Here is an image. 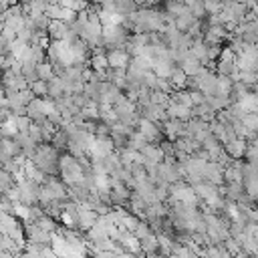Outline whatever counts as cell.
<instances>
[{"mask_svg":"<svg viewBox=\"0 0 258 258\" xmlns=\"http://www.w3.org/2000/svg\"><path fill=\"white\" fill-rule=\"evenodd\" d=\"M58 159H60V151H58L50 141L38 143V147H36V151H34V155H32L34 165H36L44 175H56V173L60 171Z\"/></svg>","mask_w":258,"mask_h":258,"instance_id":"cell-1","label":"cell"},{"mask_svg":"<svg viewBox=\"0 0 258 258\" xmlns=\"http://www.w3.org/2000/svg\"><path fill=\"white\" fill-rule=\"evenodd\" d=\"M113 109H115L117 119H119L121 123H125V125H129V127H137V125H139L141 115H139V111H137V103L131 101L125 93L115 101Z\"/></svg>","mask_w":258,"mask_h":258,"instance_id":"cell-2","label":"cell"},{"mask_svg":"<svg viewBox=\"0 0 258 258\" xmlns=\"http://www.w3.org/2000/svg\"><path fill=\"white\" fill-rule=\"evenodd\" d=\"M129 30L123 24H111V26H103V44L109 48H125L127 40H129Z\"/></svg>","mask_w":258,"mask_h":258,"instance_id":"cell-3","label":"cell"},{"mask_svg":"<svg viewBox=\"0 0 258 258\" xmlns=\"http://www.w3.org/2000/svg\"><path fill=\"white\" fill-rule=\"evenodd\" d=\"M236 64H238V71L258 73V44H252L244 52L236 54Z\"/></svg>","mask_w":258,"mask_h":258,"instance_id":"cell-4","label":"cell"},{"mask_svg":"<svg viewBox=\"0 0 258 258\" xmlns=\"http://www.w3.org/2000/svg\"><path fill=\"white\" fill-rule=\"evenodd\" d=\"M115 151V143L111 137H95L91 147H89V157L91 159H103Z\"/></svg>","mask_w":258,"mask_h":258,"instance_id":"cell-5","label":"cell"},{"mask_svg":"<svg viewBox=\"0 0 258 258\" xmlns=\"http://www.w3.org/2000/svg\"><path fill=\"white\" fill-rule=\"evenodd\" d=\"M137 131L147 139V143H157V145L161 143L163 131H161V125H159V123H153V121L141 117V119H139V125H137Z\"/></svg>","mask_w":258,"mask_h":258,"instance_id":"cell-6","label":"cell"},{"mask_svg":"<svg viewBox=\"0 0 258 258\" xmlns=\"http://www.w3.org/2000/svg\"><path fill=\"white\" fill-rule=\"evenodd\" d=\"M161 131H163V135L169 141H175L177 137H183L185 135V121H181V119H169L167 117L161 123Z\"/></svg>","mask_w":258,"mask_h":258,"instance_id":"cell-7","label":"cell"},{"mask_svg":"<svg viewBox=\"0 0 258 258\" xmlns=\"http://www.w3.org/2000/svg\"><path fill=\"white\" fill-rule=\"evenodd\" d=\"M97 220H99V214H97L95 210H91V208L79 204V222H77V230L89 232V230L97 224Z\"/></svg>","mask_w":258,"mask_h":258,"instance_id":"cell-8","label":"cell"},{"mask_svg":"<svg viewBox=\"0 0 258 258\" xmlns=\"http://www.w3.org/2000/svg\"><path fill=\"white\" fill-rule=\"evenodd\" d=\"M107 60L111 69H129L131 54L125 48H109L107 50Z\"/></svg>","mask_w":258,"mask_h":258,"instance_id":"cell-9","label":"cell"},{"mask_svg":"<svg viewBox=\"0 0 258 258\" xmlns=\"http://www.w3.org/2000/svg\"><path fill=\"white\" fill-rule=\"evenodd\" d=\"M204 181H210L218 187H222L226 181H224V167L216 161H206V167H204Z\"/></svg>","mask_w":258,"mask_h":258,"instance_id":"cell-10","label":"cell"},{"mask_svg":"<svg viewBox=\"0 0 258 258\" xmlns=\"http://www.w3.org/2000/svg\"><path fill=\"white\" fill-rule=\"evenodd\" d=\"M226 183H242L244 181V163L240 159H232V163L224 169Z\"/></svg>","mask_w":258,"mask_h":258,"instance_id":"cell-11","label":"cell"},{"mask_svg":"<svg viewBox=\"0 0 258 258\" xmlns=\"http://www.w3.org/2000/svg\"><path fill=\"white\" fill-rule=\"evenodd\" d=\"M26 115L34 121V123H40L46 119V107H44V99L40 97H34L28 105H26Z\"/></svg>","mask_w":258,"mask_h":258,"instance_id":"cell-12","label":"cell"},{"mask_svg":"<svg viewBox=\"0 0 258 258\" xmlns=\"http://www.w3.org/2000/svg\"><path fill=\"white\" fill-rule=\"evenodd\" d=\"M165 113H167L169 119H181V121H189V119L194 117L191 107L179 105V103H175V101H171V99H169V103H167V107H165Z\"/></svg>","mask_w":258,"mask_h":258,"instance_id":"cell-13","label":"cell"},{"mask_svg":"<svg viewBox=\"0 0 258 258\" xmlns=\"http://www.w3.org/2000/svg\"><path fill=\"white\" fill-rule=\"evenodd\" d=\"M246 147H248V141L244 137H234L228 143H224V149L232 159H242L246 153Z\"/></svg>","mask_w":258,"mask_h":258,"instance_id":"cell-14","label":"cell"},{"mask_svg":"<svg viewBox=\"0 0 258 258\" xmlns=\"http://www.w3.org/2000/svg\"><path fill=\"white\" fill-rule=\"evenodd\" d=\"M175 69V62L167 56V58H153V64H151V71L155 77H163V79H169L171 71Z\"/></svg>","mask_w":258,"mask_h":258,"instance_id":"cell-15","label":"cell"},{"mask_svg":"<svg viewBox=\"0 0 258 258\" xmlns=\"http://www.w3.org/2000/svg\"><path fill=\"white\" fill-rule=\"evenodd\" d=\"M64 95H67V85H64V81H62L60 77H52V79L48 81V99L56 101V99H60V97H64Z\"/></svg>","mask_w":258,"mask_h":258,"instance_id":"cell-16","label":"cell"},{"mask_svg":"<svg viewBox=\"0 0 258 258\" xmlns=\"http://www.w3.org/2000/svg\"><path fill=\"white\" fill-rule=\"evenodd\" d=\"M244 194H246L244 191V183H224L222 185V196L228 202H238Z\"/></svg>","mask_w":258,"mask_h":258,"instance_id":"cell-17","label":"cell"},{"mask_svg":"<svg viewBox=\"0 0 258 258\" xmlns=\"http://www.w3.org/2000/svg\"><path fill=\"white\" fill-rule=\"evenodd\" d=\"M179 67L183 69V73H185L187 77H196V75L204 69L202 60H200V58H196V56H191V54H189V56H185V58L179 62Z\"/></svg>","mask_w":258,"mask_h":258,"instance_id":"cell-18","label":"cell"},{"mask_svg":"<svg viewBox=\"0 0 258 258\" xmlns=\"http://www.w3.org/2000/svg\"><path fill=\"white\" fill-rule=\"evenodd\" d=\"M238 103L242 105L244 111H248V113H258V93H256V91H248L246 95H242V97L238 99Z\"/></svg>","mask_w":258,"mask_h":258,"instance_id":"cell-19","label":"cell"},{"mask_svg":"<svg viewBox=\"0 0 258 258\" xmlns=\"http://www.w3.org/2000/svg\"><path fill=\"white\" fill-rule=\"evenodd\" d=\"M204 258H234L224 244H206L204 248Z\"/></svg>","mask_w":258,"mask_h":258,"instance_id":"cell-20","label":"cell"},{"mask_svg":"<svg viewBox=\"0 0 258 258\" xmlns=\"http://www.w3.org/2000/svg\"><path fill=\"white\" fill-rule=\"evenodd\" d=\"M137 10H139L137 0H115V12L119 16H123V18L133 14V12H137Z\"/></svg>","mask_w":258,"mask_h":258,"instance_id":"cell-21","label":"cell"},{"mask_svg":"<svg viewBox=\"0 0 258 258\" xmlns=\"http://www.w3.org/2000/svg\"><path fill=\"white\" fill-rule=\"evenodd\" d=\"M216 71H218V75H224V77H236V75H238L236 58H230V60H216Z\"/></svg>","mask_w":258,"mask_h":258,"instance_id":"cell-22","label":"cell"},{"mask_svg":"<svg viewBox=\"0 0 258 258\" xmlns=\"http://www.w3.org/2000/svg\"><path fill=\"white\" fill-rule=\"evenodd\" d=\"M69 141H71V135H69V131H67L64 127L56 129V133H54L52 139H50V143H52L60 153H64V149L69 147Z\"/></svg>","mask_w":258,"mask_h":258,"instance_id":"cell-23","label":"cell"},{"mask_svg":"<svg viewBox=\"0 0 258 258\" xmlns=\"http://www.w3.org/2000/svg\"><path fill=\"white\" fill-rule=\"evenodd\" d=\"M81 115L85 121H99L101 119V109H99V103L97 101H91L81 109Z\"/></svg>","mask_w":258,"mask_h":258,"instance_id":"cell-24","label":"cell"},{"mask_svg":"<svg viewBox=\"0 0 258 258\" xmlns=\"http://www.w3.org/2000/svg\"><path fill=\"white\" fill-rule=\"evenodd\" d=\"M185 81H187V75H185V73H183V69L177 64V67L171 71V75H169V83H171L173 91L185 89Z\"/></svg>","mask_w":258,"mask_h":258,"instance_id":"cell-25","label":"cell"},{"mask_svg":"<svg viewBox=\"0 0 258 258\" xmlns=\"http://www.w3.org/2000/svg\"><path fill=\"white\" fill-rule=\"evenodd\" d=\"M89 64H91V69H93V71H107V69H109L107 52H95V54H91Z\"/></svg>","mask_w":258,"mask_h":258,"instance_id":"cell-26","label":"cell"},{"mask_svg":"<svg viewBox=\"0 0 258 258\" xmlns=\"http://www.w3.org/2000/svg\"><path fill=\"white\" fill-rule=\"evenodd\" d=\"M127 69H111V83L117 85L121 91L127 89Z\"/></svg>","mask_w":258,"mask_h":258,"instance_id":"cell-27","label":"cell"},{"mask_svg":"<svg viewBox=\"0 0 258 258\" xmlns=\"http://www.w3.org/2000/svg\"><path fill=\"white\" fill-rule=\"evenodd\" d=\"M28 89L32 91L34 97H40V99L48 97V81L36 79V81H32V83H28Z\"/></svg>","mask_w":258,"mask_h":258,"instance_id":"cell-28","label":"cell"},{"mask_svg":"<svg viewBox=\"0 0 258 258\" xmlns=\"http://www.w3.org/2000/svg\"><path fill=\"white\" fill-rule=\"evenodd\" d=\"M14 185H16V177L10 171H6L4 167H0V194H6Z\"/></svg>","mask_w":258,"mask_h":258,"instance_id":"cell-29","label":"cell"},{"mask_svg":"<svg viewBox=\"0 0 258 258\" xmlns=\"http://www.w3.org/2000/svg\"><path fill=\"white\" fill-rule=\"evenodd\" d=\"M36 75H38V79H42V81H50V79L54 77L52 62H50L48 58H44L42 62H38V64H36Z\"/></svg>","mask_w":258,"mask_h":258,"instance_id":"cell-30","label":"cell"},{"mask_svg":"<svg viewBox=\"0 0 258 258\" xmlns=\"http://www.w3.org/2000/svg\"><path fill=\"white\" fill-rule=\"evenodd\" d=\"M99 20L103 26H111V24H123V16L115 14V12H109V10H103L99 12Z\"/></svg>","mask_w":258,"mask_h":258,"instance_id":"cell-31","label":"cell"},{"mask_svg":"<svg viewBox=\"0 0 258 258\" xmlns=\"http://www.w3.org/2000/svg\"><path fill=\"white\" fill-rule=\"evenodd\" d=\"M232 91H234V77L218 75V93L232 97Z\"/></svg>","mask_w":258,"mask_h":258,"instance_id":"cell-32","label":"cell"},{"mask_svg":"<svg viewBox=\"0 0 258 258\" xmlns=\"http://www.w3.org/2000/svg\"><path fill=\"white\" fill-rule=\"evenodd\" d=\"M139 222H141V218H139V216H135V214L127 212V214L121 218L119 230H129V232H135V228H137V224H139Z\"/></svg>","mask_w":258,"mask_h":258,"instance_id":"cell-33","label":"cell"},{"mask_svg":"<svg viewBox=\"0 0 258 258\" xmlns=\"http://www.w3.org/2000/svg\"><path fill=\"white\" fill-rule=\"evenodd\" d=\"M145 145H147V139H145L139 131H133V133L129 135V139H127V147H131V149H135V151H141Z\"/></svg>","mask_w":258,"mask_h":258,"instance_id":"cell-34","label":"cell"},{"mask_svg":"<svg viewBox=\"0 0 258 258\" xmlns=\"http://www.w3.org/2000/svg\"><path fill=\"white\" fill-rule=\"evenodd\" d=\"M14 123H16V129H18V133H28V127H30V123H32V119L28 117V115H14Z\"/></svg>","mask_w":258,"mask_h":258,"instance_id":"cell-35","label":"cell"},{"mask_svg":"<svg viewBox=\"0 0 258 258\" xmlns=\"http://www.w3.org/2000/svg\"><path fill=\"white\" fill-rule=\"evenodd\" d=\"M222 244L226 246V250H228L232 256H236V254H240V252H242V244H240L236 238H232V236H228V238H226Z\"/></svg>","mask_w":258,"mask_h":258,"instance_id":"cell-36","label":"cell"},{"mask_svg":"<svg viewBox=\"0 0 258 258\" xmlns=\"http://www.w3.org/2000/svg\"><path fill=\"white\" fill-rule=\"evenodd\" d=\"M242 123H244V127H246L248 131L258 133V113H248V115L242 119Z\"/></svg>","mask_w":258,"mask_h":258,"instance_id":"cell-37","label":"cell"},{"mask_svg":"<svg viewBox=\"0 0 258 258\" xmlns=\"http://www.w3.org/2000/svg\"><path fill=\"white\" fill-rule=\"evenodd\" d=\"M189 10H191V14L196 16V18H204V16H208V12H206V4H204V0H196L191 6H189Z\"/></svg>","mask_w":258,"mask_h":258,"instance_id":"cell-38","label":"cell"},{"mask_svg":"<svg viewBox=\"0 0 258 258\" xmlns=\"http://www.w3.org/2000/svg\"><path fill=\"white\" fill-rule=\"evenodd\" d=\"M151 103L161 105V107H167L169 95H167V93H161V91H151Z\"/></svg>","mask_w":258,"mask_h":258,"instance_id":"cell-39","label":"cell"},{"mask_svg":"<svg viewBox=\"0 0 258 258\" xmlns=\"http://www.w3.org/2000/svg\"><path fill=\"white\" fill-rule=\"evenodd\" d=\"M28 135L36 141V143H44V139H42V131H40V125L38 123H30V127H28Z\"/></svg>","mask_w":258,"mask_h":258,"instance_id":"cell-40","label":"cell"},{"mask_svg":"<svg viewBox=\"0 0 258 258\" xmlns=\"http://www.w3.org/2000/svg\"><path fill=\"white\" fill-rule=\"evenodd\" d=\"M244 157H246L250 163H258V147H256L254 143H250V141H248V147H246Z\"/></svg>","mask_w":258,"mask_h":258,"instance_id":"cell-41","label":"cell"},{"mask_svg":"<svg viewBox=\"0 0 258 258\" xmlns=\"http://www.w3.org/2000/svg\"><path fill=\"white\" fill-rule=\"evenodd\" d=\"M8 105V101H6V91H4V87L0 85V107H6Z\"/></svg>","mask_w":258,"mask_h":258,"instance_id":"cell-42","label":"cell"},{"mask_svg":"<svg viewBox=\"0 0 258 258\" xmlns=\"http://www.w3.org/2000/svg\"><path fill=\"white\" fill-rule=\"evenodd\" d=\"M14 258H28V256H26V252H20V254H16Z\"/></svg>","mask_w":258,"mask_h":258,"instance_id":"cell-43","label":"cell"},{"mask_svg":"<svg viewBox=\"0 0 258 258\" xmlns=\"http://www.w3.org/2000/svg\"><path fill=\"white\" fill-rule=\"evenodd\" d=\"M85 2H93V0H85Z\"/></svg>","mask_w":258,"mask_h":258,"instance_id":"cell-44","label":"cell"}]
</instances>
